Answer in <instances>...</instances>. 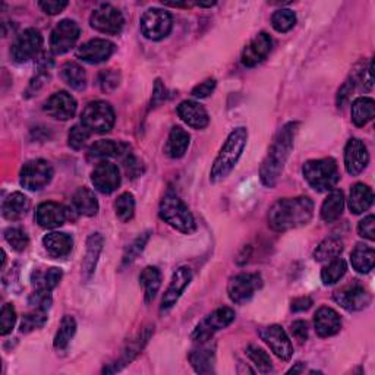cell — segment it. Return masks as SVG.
Segmentation results:
<instances>
[{"label": "cell", "mask_w": 375, "mask_h": 375, "mask_svg": "<svg viewBox=\"0 0 375 375\" xmlns=\"http://www.w3.org/2000/svg\"><path fill=\"white\" fill-rule=\"evenodd\" d=\"M43 47V36L36 28H27L24 32L16 37L12 44V59L16 63H25L39 56Z\"/></svg>", "instance_id": "obj_11"}, {"label": "cell", "mask_w": 375, "mask_h": 375, "mask_svg": "<svg viewBox=\"0 0 375 375\" xmlns=\"http://www.w3.org/2000/svg\"><path fill=\"white\" fill-rule=\"evenodd\" d=\"M173 27L172 15L158 8L149 9L141 16V32L145 39L160 41L166 39Z\"/></svg>", "instance_id": "obj_9"}, {"label": "cell", "mask_w": 375, "mask_h": 375, "mask_svg": "<svg viewBox=\"0 0 375 375\" xmlns=\"http://www.w3.org/2000/svg\"><path fill=\"white\" fill-rule=\"evenodd\" d=\"M350 263L357 273L367 274L375 266V251L371 247L364 245V243H357L355 250L352 251Z\"/></svg>", "instance_id": "obj_34"}, {"label": "cell", "mask_w": 375, "mask_h": 375, "mask_svg": "<svg viewBox=\"0 0 375 375\" xmlns=\"http://www.w3.org/2000/svg\"><path fill=\"white\" fill-rule=\"evenodd\" d=\"M296 130H298L296 122L286 123L279 130V134L275 135L273 144L270 145L268 153L263 160V165H261L259 169L261 182H263L267 188H274L275 184L279 182L286 161L293 150Z\"/></svg>", "instance_id": "obj_1"}, {"label": "cell", "mask_w": 375, "mask_h": 375, "mask_svg": "<svg viewBox=\"0 0 375 375\" xmlns=\"http://www.w3.org/2000/svg\"><path fill=\"white\" fill-rule=\"evenodd\" d=\"M191 280H192V271L188 267H181L173 273L170 285L168 290L165 292V296H163L161 299V306H160L161 314L169 313L170 309L177 304L179 298L182 296V293L189 286Z\"/></svg>", "instance_id": "obj_16"}, {"label": "cell", "mask_w": 375, "mask_h": 375, "mask_svg": "<svg viewBox=\"0 0 375 375\" xmlns=\"http://www.w3.org/2000/svg\"><path fill=\"white\" fill-rule=\"evenodd\" d=\"M302 173L308 185L317 192L332 191L340 181L337 163L334 158H320L306 161Z\"/></svg>", "instance_id": "obj_5"}, {"label": "cell", "mask_w": 375, "mask_h": 375, "mask_svg": "<svg viewBox=\"0 0 375 375\" xmlns=\"http://www.w3.org/2000/svg\"><path fill=\"white\" fill-rule=\"evenodd\" d=\"M28 302H29V305L32 308H34V309H43V311H47V309L52 306L50 292L36 289V292L32 293V295L29 296V301Z\"/></svg>", "instance_id": "obj_52"}, {"label": "cell", "mask_w": 375, "mask_h": 375, "mask_svg": "<svg viewBox=\"0 0 375 375\" xmlns=\"http://www.w3.org/2000/svg\"><path fill=\"white\" fill-rule=\"evenodd\" d=\"M81 34L79 25L72 20L60 21L50 34V48L55 55H63L69 52L75 46Z\"/></svg>", "instance_id": "obj_14"}, {"label": "cell", "mask_w": 375, "mask_h": 375, "mask_svg": "<svg viewBox=\"0 0 375 375\" xmlns=\"http://www.w3.org/2000/svg\"><path fill=\"white\" fill-rule=\"evenodd\" d=\"M216 346L211 345V340L198 343L189 353V362L198 374H211L214 371Z\"/></svg>", "instance_id": "obj_22"}, {"label": "cell", "mask_w": 375, "mask_h": 375, "mask_svg": "<svg viewBox=\"0 0 375 375\" xmlns=\"http://www.w3.org/2000/svg\"><path fill=\"white\" fill-rule=\"evenodd\" d=\"M235 311L232 308H219L214 313H211L208 317H205L197 327H195L191 339L195 343H203V341L211 340L214 333L229 327V325L235 321Z\"/></svg>", "instance_id": "obj_7"}, {"label": "cell", "mask_w": 375, "mask_h": 375, "mask_svg": "<svg viewBox=\"0 0 375 375\" xmlns=\"http://www.w3.org/2000/svg\"><path fill=\"white\" fill-rule=\"evenodd\" d=\"M139 283L144 287V299L150 304L161 286V273L157 267H145L139 275Z\"/></svg>", "instance_id": "obj_37"}, {"label": "cell", "mask_w": 375, "mask_h": 375, "mask_svg": "<svg viewBox=\"0 0 375 375\" xmlns=\"http://www.w3.org/2000/svg\"><path fill=\"white\" fill-rule=\"evenodd\" d=\"M247 355L250 360L254 362V365L258 368L259 372H263V374H268L273 371V362H271V357L268 356V353L264 350V349H261L258 346H248L247 349Z\"/></svg>", "instance_id": "obj_45"}, {"label": "cell", "mask_w": 375, "mask_h": 375, "mask_svg": "<svg viewBox=\"0 0 375 375\" xmlns=\"http://www.w3.org/2000/svg\"><path fill=\"white\" fill-rule=\"evenodd\" d=\"M296 24V15L290 9H280L273 13L271 25L277 32H287Z\"/></svg>", "instance_id": "obj_44"}, {"label": "cell", "mask_w": 375, "mask_h": 375, "mask_svg": "<svg viewBox=\"0 0 375 375\" xmlns=\"http://www.w3.org/2000/svg\"><path fill=\"white\" fill-rule=\"evenodd\" d=\"M39 6L47 15H57L68 6V2L67 0H44V2L39 4Z\"/></svg>", "instance_id": "obj_56"}, {"label": "cell", "mask_w": 375, "mask_h": 375, "mask_svg": "<svg viewBox=\"0 0 375 375\" xmlns=\"http://www.w3.org/2000/svg\"><path fill=\"white\" fill-rule=\"evenodd\" d=\"M29 210V200L22 192H12L2 204V214L9 221L22 219Z\"/></svg>", "instance_id": "obj_29"}, {"label": "cell", "mask_w": 375, "mask_h": 375, "mask_svg": "<svg viewBox=\"0 0 375 375\" xmlns=\"http://www.w3.org/2000/svg\"><path fill=\"white\" fill-rule=\"evenodd\" d=\"M16 322V311L12 304H5L2 308V313H0V334L6 336L9 334Z\"/></svg>", "instance_id": "obj_50"}, {"label": "cell", "mask_w": 375, "mask_h": 375, "mask_svg": "<svg viewBox=\"0 0 375 375\" xmlns=\"http://www.w3.org/2000/svg\"><path fill=\"white\" fill-rule=\"evenodd\" d=\"M334 301L349 313L361 311L371 304V295L368 290L360 283H350L334 292Z\"/></svg>", "instance_id": "obj_15"}, {"label": "cell", "mask_w": 375, "mask_h": 375, "mask_svg": "<svg viewBox=\"0 0 375 375\" xmlns=\"http://www.w3.org/2000/svg\"><path fill=\"white\" fill-rule=\"evenodd\" d=\"M292 334L299 343H304L308 339V324L302 320H298L292 324Z\"/></svg>", "instance_id": "obj_58"}, {"label": "cell", "mask_w": 375, "mask_h": 375, "mask_svg": "<svg viewBox=\"0 0 375 375\" xmlns=\"http://www.w3.org/2000/svg\"><path fill=\"white\" fill-rule=\"evenodd\" d=\"M115 211L116 216L121 221L126 223L129 220H132L135 214V198L130 192H123L121 193L118 200L115 201Z\"/></svg>", "instance_id": "obj_43"}, {"label": "cell", "mask_w": 375, "mask_h": 375, "mask_svg": "<svg viewBox=\"0 0 375 375\" xmlns=\"http://www.w3.org/2000/svg\"><path fill=\"white\" fill-rule=\"evenodd\" d=\"M315 332L320 337H332L341 329V318L333 308L321 306L314 315Z\"/></svg>", "instance_id": "obj_25"}, {"label": "cell", "mask_w": 375, "mask_h": 375, "mask_svg": "<svg viewBox=\"0 0 375 375\" xmlns=\"http://www.w3.org/2000/svg\"><path fill=\"white\" fill-rule=\"evenodd\" d=\"M313 299L309 296H301V298H296L292 301V305H290V309L293 313H304V311H308L309 308L313 306Z\"/></svg>", "instance_id": "obj_59"}, {"label": "cell", "mask_w": 375, "mask_h": 375, "mask_svg": "<svg viewBox=\"0 0 375 375\" xmlns=\"http://www.w3.org/2000/svg\"><path fill=\"white\" fill-rule=\"evenodd\" d=\"M214 88H216V79L208 78L204 81V83L198 84L197 87H193L192 95L195 97V99H205V97H208L214 91Z\"/></svg>", "instance_id": "obj_55"}, {"label": "cell", "mask_w": 375, "mask_h": 375, "mask_svg": "<svg viewBox=\"0 0 375 375\" xmlns=\"http://www.w3.org/2000/svg\"><path fill=\"white\" fill-rule=\"evenodd\" d=\"M5 240L16 252H22L29 243L28 235L21 229V227H9V229H6Z\"/></svg>", "instance_id": "obj_47"}, {"label": "cell", "mask_w": 375, "mask_h": 375, "mask_svg": "<svg viewBox=\"0 0 375 375\" xmlns=\"http://www.w3.org/2000/svg\"><path fill=\"white\" fill-rule=\"evenodd\" d=\"M91 135V130L87 129L83 123L72 126L68 135V144L72 150H81L87 144L88 138Z\"/></svg>", "instance_id": "obj_49"}, {"label": "cell", "mask_w": 375, "mask_h": 375, "mask_svg": "<svg viewBox=\"0 0 375 375\" xmlns=\"http://www.w3.org/2000/svg\"><path fill=\"white\" fill-rule=\"evenodd\" d=\"M355 84H356L355 76H350L345 81V84L339 88V91H337V106L339 107H343L349 102L350 95L355 90Z\"/></svg>", "instance_id": "obj_53"}, {"label": "cell", "mask_w": 375, "mask_h": 375, "mask_svg": "<svg viewBox=\"0 0 375 375\" xmlns=\"http://www.w3.org/2000/svg\"><path fill=\"white\" fill-rule=\"evenodd\" d=\"M341 252H343V242L336 236H330L325 238L317 247L314 251V259L318 261V263H325V261L339 258Z\"/></svg>", "instance_id": "obj_40"}, {"label": "cell", "mask_w": 375, "mask_h": 375, "mask_svg": "<svg viewBox=\"0 0 375 375\" xmlns=\"http://www.w3.org/2000/svg\"><path fill=\"white\" fill-rule=\"evenodd\" d=\"M166 99H168V90H166L165 86H163L161 81L157 79L156 81V86H154V91H153L151 107H157L163 102H166Z\"/></svg>", "instance_id": "obj_57"}, {"label": "cell", "mask_w": 375, "mask_h": 375, "mask_svg": "<svg viewBox=\"0 0 375 375\" xmlns=\"http://www.w3.org/2000/svg\"><path fill=\"white\" fill-rule=\"evenodd\" d=\"M44 111L57 121H69L76 113V100L67 91L55 93L44 103Z\"/></svg>", "instance_id": "obj_20"}, {"label": "cell", "mask_w": 375, "mask_h": 375, "mask_svg": "<svg viewBox=\"0 0 375 375\" xmlns=\"http://www.w3.org/2000/svg\"><path fill=\"white\" fill-rule=\"evenodd\" d=\"M149 239H150V232H146V233L139 235L132 243H130V245L126 248V251L123 254L122 266L132 264L134 261L137 259V257L144 251V248L146 245V242H149Z\"/></svg>", "instance_id": "obj_48"}, {"label": "cell", "mask_w": 375, "mask_h": 375, "mask_svg": "<svg viewBox=\"0 0 375 375\" xmlns=\"http://www.w3.org/2000/svg\"><path fill=\"white\" fill-rule=\"evenodd\" d=\"M191 137L186 132V130L181 126H175L172 128L166 146H165V153L170 158H181L185 156L188 146H189Z\"/></svg>", "instance_id": "obj_30"}, {"label": "cell", "mask_w": 375, "mask_h": 375, "mask_svg": "<svg viewBox=\"0 0 375 375\" xmlns=\"http://www.w3.org/2000/svg\"><path fill=\"white\" fill-rule=\"evenodd\" d=\"M36 220L44 229H56L67 220V208L53 201L43 203L37 207Z\"/></svg>", "instance_id": "obj_23"}, {"label": "cell", "mask_w": 375, "mask_h": 375, "mask_svg": "<svg viewBox=\"0 0 375 375\" xmlns=\"http://www.w3.org/2000/svg\"><path fill=\"white\" fill-rule=\"evenodd\" d=\"M125 169H126L128 175H132L134 177L139 176L142 173L139 160L137 157H134V156H129V153H128V157L125 160Z\"/></svg>", "instance_id": "obj_60"}, {"label": "cell", "mask_w": 375, "mask_h": 375, "mask_svg": "<svg viewBox=\"0 0 375 375\" xmlns=\"http://www.w3.org/2000/svg\"><path fill=\"white\" fill-rule=\"evenodd\" d=\"M63 277V271L57 267H50V268H46V270H36L32 273V286L36 289L40 290H47V292H52L55 287H57V285L60 283Z\"/></svg>", "instance_id": "obj_36"}, {"label": "cell", "mask_w": 375, "mask_h": 375, "mask_svg": "<svg viewBox=\"0 0 375 375\" xmlns=\"http://www.w3.org/2000/svg\"><path fill=\"white\" fill-rule=\"evenodd\" d=\"M47 311H43V309H34V311L28 313L21 321V333H31L41 329L47 322Z\"/></svg>", "instance_id": "obj_46"}, {"label": "cell", "mask_w": 375, "mask_h": 375, "mask_svg": "<svg viewBox=\"0 0 375 375\" xmlns=\"http://www.w3.org/2000/svg\"><path fill=\"white\" fill-rule=\"evenodd\" d=\"M369 163L367 145L357 138H350L345 146V168L350 176L361 175Z\"/></svg>", "instance_id": "obj_19"}, {"label": "cell", "mask_w": 375, "mask_h": 375, "mask_svg": "<svg viewBox=\"0 0 375 375\" xmlns=\"http://www.w3.org/2000/svg\"><path fill=\"white\" fill-rule=\"evenodd\" d=\"M115 110L106 102H91L81 115L83 123L91 132L106 134L115 125Z\"/></svg>", "instance_id": "obj_6"}, {"label": "cell", "mask_w": 375, "mask_h": 375, "mask_svg": "<svg viewBox=\"0 0 375 375\" xmlns=\"http://www.w3.org/2000/svg\"><path fill=\"white\" fill-rule=\"evenodd\" d=\"M357 233L371 242L375 240V217L372 214L360 221V224H357Z\"/></svg>", "instance_id": "obj_54"}, {"label": "cell", "mask_w": 375, "mask_h": 375, "mask_svg": "<svg viewBox=\"0 0 375 375\" xmlns=\"http://www.w3.org/2000/svg\"><path fill=\"white\" fill-rule=\"evenodd\" d=\"M119 83H121V74L115 69L103 71L99 75V84L104 93L115 91L119 87Z\"/></svg>", "instance_id": "obj_51"}, {"label": "cell", "mask_w": 375, "mask_h": 375, "mask_svg": "<svg viewBox=\"0 0 375 375\" xmlns=\"http://www.w3.org/2000/svg\"><path fill=\"white\" fill-rule=\"evenodd\" d=\"M374 203V192L365 184H356L350 189L349 208L353 214H362Z\"/></svg>", "instance_id": "obj_31"}, {"label": "cell", "mask_w": 375, "mask_h": 375, "mask_svg": "<svg viewBox=\"0 0 375 375\" xmlns=\"http://www.w3.org/2000/svg\"><path fill=\"white\" fill-rule=\"evenodd\" d=\"M72 204L79 214L93 217L99 213V201L94 192L88 188H79L72 198Z\"/></svg>", "instance_id": "obj_33"}, {"label": "cell", "mask_w": 375, "mask_h": 375, "mask_svg": "<svg viewBox=\"0 0 375 375\" xmlns=\"http://www.w3.org/2000/svg\"><path fill=\"white\" fill-rule=\"evenodd\" d=\"M76 333V321L74 317L71 315H64L60 321V325H59V330L56 333V337H55V349L62 352L67 349L71 343L72 337L75 336Z\"/></svg>", "instance_id": "obj_41"}, {"label": "cell", "mask_w": 375, "mask_h": 375, "mask_svg": "<svg viewBox=\"0 0 375 375\" xmlns=\"http://www.w3.org/2000/svg\"><path fill=\"white\" fill-rule=\"evenodd\" d=\"M273 40L267 34V32H259L247 46L243 48L240 60L243 67L254 68L258 63L263 62L271 52Z\"/></svg>", "instance_id": "obj_18"}, {"label": "cell", "mask_w": 375, "mask_h": 375, "mask_svg": "<svg viewBox=\"0 0 375 375\" xmlns=\"http://www.w3.org/2000/svg\"><path fill=\"white\" fill-rule=\"evenodd\" d=\"M60 75H62V79L64 81V83H67L71 88H74L76 91L84 90L87 86L86 71L83 67H81V64H78L75 62L64 63L62 67Z\"/></svg>", "instance_id": "obj_39"}, {"label": "cell", "mask_w": 375, "mask_h": 375, "mask_svg": "<svg viewBox=\"0 0 375 375\" xmlns=\"http://www.w3.org/2000/svg\"><path fill=\"white\" fill-rule=\"evenodd\" d=\"M90 24L94 29L103 32V34L116 36L123 28V15L122 12L110 4H103L93 11Z\"/></svg>", "instance_id": "obj_12"}, {"label": "cell", "mask_w": 375, "mask_h": 375, "mask_svg": "<svg viewBox=\"0 0 375 375\" xmlns=\"http://www.w3.org/2000/svg\"><path fill=\"white\" fill-rule=\"evenodd\" d=\"M53 168L50 163L43 158L29 160L21 169L20 181L21 185L28 191H40L52 182Z\"/></svg>", "instance_id": "obj_8"}, {"label": "cell", "mask_w": 375, "mask_h": 375, "mask_svg": "<svg viewBox=\"0 0 375 375\" xmlns=\"http://www.w3.org/2000/svg\"><path fill=\"white\" fill-rule=\"evenodd\" d=\"M177 115L188 126L193 129H204L210 122L205 107L192 100H185L179 104Z\"/></svg>", "instance_id": "obj_24"}, {"label": "cell", "mask_w": 375, "mask_h": 375, "mask_svg": "<svg viewBox=\"0 0 375 375\" xmlns=\"http://www.w3.org/2000/svg\"><path fill=\"white\" fill-rule=\"evenodd\" d=\"M102 251H103V236L100 233L90 235L87 239V250H86V257H84V263H83L84 280L88 282L94 275Z\"/></svg>", "instance_id": "obj_26"}, {"label": "cell", "mask_w": 375, "mask_h": 375, "mask_svg": "<svg viewBox=\"0 0 375 375\" xmlns=\"http://www.w3.org/2000/svg\"><path fill=\"white\" fill-rule=\"evenodd\" d=\"M248 141V129L247 128H236L227 137L226 142L223 144L219 156L216 157L213 168L210 172V181L211 182H220L223 179L231 175V172L238 165V161L245 150Z\"/></svg>", "instance_id": "obj_3"}, {"label": "cell", "mask_w": 375, "mask_h": 375, "mask_svg": "<svg viewBox=\"0 0 375 375\" xmlns=\"http://www.w3.org/2000/svg\"><path fill=\"white\" fill-rule=\"evenodd\" d=\"M348 271V264L345 259L334 258L329 261V264L321 270V280L325 286L337 283Z\"/></svg>", "instance_id": "obj_42"}, {"label": "cell", "mask_w": 375, "mask_h": 375, "mask_svg": "<svg viewBox=\"0 0 375 375\" xmlns=\"http://www.w3.org/2000/svg\"><path fill=\"white\" fill-rule=\"evenodd\" d=\"M153 333L151 327H146L145 330H142V333L135 339L130 341V343L123 349L119 361L116 364H113L111 368H104V372H116L121 371L125 365H128L129 362H132L135 360V356L142 350V348L146 345V341H149L150 336Z\"/></svg>", "instance_id": "obj_27"}, {"label": "cell", "mask_w": 375, "mask_h": 375, "mask_svg": "<svg viewBox=\"0 0 375 375\" xmlns=\"http://www.w3.org/2000/svg\"><path fill=\"white\" fill-rule=\"evenodd\" d=\"M91 182L102 193L115 192L121 185V173L116 165L110 161H102L91 172Z\"/></svg>", "instance_id": "obj_17"}, {"label": "cell", "mask_w": 375, "mask_h": 375, "mask_svg": "<svg viewBox=\"0 0 375 375\" xmlns=\"http://www.w3.org/2000/svg\"><path fill=\"white\" fill-rule=\"evenodd\" d=\"M314 216V203L308 197L283 198L268 211V224L275 232H287L306 226Z\"/></svg>", "instance_id": "obj_2"}, {"label": "cell", "mask_w": 375, "mask_h": 375, "mask_svg": "<svg viewBox=\"0 0 375 375\" xmlns=\"http://www.w3.org/2000/svg\"><path fill=\"white\" fill-rule=\"evenodd\" d=\"M258 334L279 360L289 361L293 356L292 341L280 325L273 324L267 325V327H261L258 330Z\"/></svg>", "instance_id": "obj_13"}, {"label": "cell", "mask_w": 375, "mask_h": 375, "mask_svg": "<svg viewBox=\"0 0 375 375\" xmlns=\"http://www.w3.org/2000/svg\"><path fill=\"white\" fill-rule=\"evenodd\" d=\"M123 153H128V145L111 139H100L88 149L90 158H107L113 156H122Z\"/></svg>", "instance_id": "obj_35"}, {"label": "cell", "mask_w": 375, "mask_h": 375, "mask_svg": "<svg viewBox=\"0 0 375 375\" xmlns=\"http://www.w3.org/2000/svg\"><path fill=\"white\" fill-rule=\"evenodd\" d=\"M263 286V279L257 273H240L233 275L227 285V295L231 301L242 305L252 299L255 292Z\"/></svg>", "instance_id": "obj_10"}, {"label": "cell", "mask_w": 375, "mask_h": 375, "mask_svg": "<svg viewBox=\"0 0 375 375\" xmlns=\"http://www.w3.org/2000/svg\"><path fill=\"white\" fill-rule=\"evenodd\" d=\"M375 103L369 97H357L352 103V122L356 126H365L374 119Z\"/></svg>", "instance_id": "obj_38"}, {"label": "cell", "mask_w": 375, "mask_h": 375, "mask_svg": "<svg viewBox=\"0 0 375 375\" xmlns=\"http://www.w3.org/2000/svg\"><path fill=\"white\" fill-rule=\"evenodd\" d=\"M43 245L48 255H52L53 258H63L71 254L74 240L68 233L52 232L43 238Z\"/></svg>", "instance_id": "obj_28"}, {"label": "cell", "mask_w": 375, "mask_h": 375, "mask_svg": "<svg viewBox=\"0 0 375 375\" xmlns=\"http://www.w3.org/2000/svg\"><path fill=\"white\" fill-rule=\"evenodd\" d=\"M345 208V197L340 189H332L329 197L324 200L321 205V219L325 223H334L340 219Z\"/></svg>", "instance_id": "obj_32"}, {"label": "cell", "mask_w": 375, "mask_h": 375, "mask_svg": "<svg viewBox=\"0 0 375 375\" xmlns=\"http://www.w3.org/2000/svg\"><path fill=\"white\" fill-rule=\"evenodd\" d=\"M158 216L163 221H166L173 229L182 233L191 235L197 229L189 208L173 192H168L165 197H163L158 207Z\"/></svg>", "instance_id": "obj_4"}, {"label": "cell", "mask_w": 375, "mask_h": 375, "mask_svg": "<svg viewBox=\"0 0 375 375\" xmlns=\"http://www.w3.org/2000/svg\"><path fill=\"white\" fill-rule=\"evenodd\" d=\"M116 50V46L106 39H94L81 44L76 50L78 59L87 63L106 62Z\"/></svg>", "instance_id": "obj_21"}, {"label": "cell", "mask_w": 375, "mask_h": 375, "mask_svg": "<svg viewBox=\"0 0 375 375\" xmlns=\"http://www.w3.org/2000/svg\"><path fill=\"white\" fill-rule=\"evenodd\" d=\"M302 371H304V368H302V364L299 362V364H298V367H295V368L289 369V372H287V374H292V372H293V374H296V372H302Z\"/></svg>", "instance_id": "obj_61"}]
</instances>
